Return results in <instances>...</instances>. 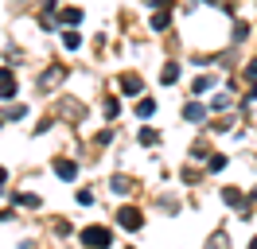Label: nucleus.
<instances>
[{
  "mask_svg": "<svg viewBox=\"0 0 257 249\" xmlns=\"http://www.w3.org/2000/svg\"><path fill=\"white\" fill-rule=\"evenodd\" d=\"M55 175H59V179H74V175H78V164L66 160V156H59V160H55Z\"/></svg>",
  "mask_w": 257,
  "mask_h": 249,
  "instance_id": "3",
  "label": "nucleus"
},
{
  "mask_svg": "<svg viewBox=\"0 0 257 249\" xmlns=\"http://www.w3.org/2000/svg\"><path fill=\"white\" fill-rule=\"evenodd\" d=\"M183 117H187L191 125H199V121H203V105H187V109H183Z\"/></svg>",
  "mask_w": 257,
  "mask_h": 249,
  "instance_id": "13",
  "label": "nucleus"
},
{
  "mask_svg": "<svg viewBox=\"0 0 257 249\" xmlns=\"http://www.w3.org/2000/svg\"><path fill=\"white\" fill-rule=\"evenodd\" d=\"M176 78H179V62H168V66L160 70V82H164V86H172Z\"/></svg>",
  "mask_w": 257,
  "mask_h": 249,
  "instance_id": "7",
  "label": "nucleus"
},
{
  "mask_svg": "<svg viewBox=\"0 0 257 249\" xmlns=\"http://www.w3.org/2000/svg\"><path fill=\"white\" fill-rule=\"evenodd\" d=\"M12 93H16V78H12V70L0 66V97H12Z\"/></svg>",
  "mask_w": 257,
  "mask_h": 249,
  "instance_id": "4",
  "label": "nucleus"
},
{
  "mask_svg": "<svg viewBox=\"0 0 257 249\" xmlns=\"http://www.w3.org/2000/svg\"><path fill=\"white\" fill-rule=\"evenodd\" d=\"M78 202H82V206H90V202H94V191H90V187H86V191H78Z\"/></svg>",
  "mask_w": 257,
  "mask_h": 249,
  "instance_id": "19",
  "label": "nucleus"
},
{
  "mask_svg": "<svg viewBox=\"0 0 257 249\" xmlns=\"http://www.w3.org/2000/svg\"><path fill=\"white\" fill-rule=\"evenodd\" d=\"M117 226H121V230H128V233H137L141 226H145V218H141V210H137V206H121V210H117Z\"/></svg>",
  "mask_w": 257,
  "mask_h": 249,
  "instance_id": "1",
  "label": "nucleus"
},
{
  "mask_svg": "<svg viewBox=\"0 0 257 249\" xmlns=\"http://www.w3.org/2000/svg\"><path fill=\"white\" fill-rule=\"evenodd\" d=\"M249 245H253V249H257V237H253V241H249Z\"/></svg>",
  "mask_w": 257,
  "mask_h": 249,
  "instance_id": "24",
  "label": "nucleus"
},
{
  "mask_svg": "<svg viewBox=\"0 0 257 249\" xmlns=\"http://www.w3.org/2000/svg\"><path fill=\"white\" fill-rule=\"evenodd\" d=\"M4 183H8V171H4V168H0V187H4Z\"/></svg>",
  "mask_w": 257,
  "mask_h": 249,
  "instance_id": "23",
  "label": "nucleus"
},
{
  "mask_svg": "<svg viewBox=\"0 0 257 249\" xmlns=\"http://www.w3.org/2000/svg\"><path fill=\"white\" fill-rule=\"evenodd\" d=\"M121 93L137 97V93H141V78H137V74H121Z\"/></svg>",
  "mask_w": 257,
  "mask_h": 249,
  "instance_id": "6",
  "label": "nucleus"
},
{
  "mask_svg": "<svg viewBox=\"0 0 257 249\" xmlns=\"http://www.w3.org/2000/svg\"><path fill=\"white\" fill-rule=\"evenodd\" d=\"M59 20H63V24H82V8H63Z\"/></svg>",
  "mask_w": 257,
  "mask_h": 249,
  "instance_id": "9",
  "label": "nucleus"
},
{
  "mask_svg": "<svg viewBox=\"0 0 257 249\" xmlns=\"http://www.w3.org/2000/svg\"><path fill=\"white\" fill-rule=\"evenodd\" d=\"M156 113V101L152 97H141V105H137V117H152Z\"/></svg>",
  "mask_w": 257,
  "mask_h": 249,
  "instance_id": "10",
  "label": "nucleus"
},
{
  "mask_svg": "<svg viewBox=\"0 0 257 249\" xmlns=\"http://www.w3.org/2000/svg\"><path fill=\"white\" fill-rule=\"evenodd\" d=\"M148 8H168V0H145Z\"/></svg>",
  "mask_w": 257,
  "mask_h": 249,
  "instance_id": "21",
  "label": "nucleus"
},
{
  "mask_svg": "<svg viewBox=\"0 0 257 249\" xmlns=\"http://www.w3.org/2000/svg\"><path fill=\"white\" fill-rule=\"evenodd\" d=\"M141 144H145V148L160 144V133H156V129H141Z\"/></svg>",
  "mask_w": 257,
  "mask_h": 249,
  "instance_id": "11",
  "label": "nucleus"
},
{
  "mask_svg": "<svg viewBox=\"0 0 257 249\" xmlns=\"http://www.w3.org/2000/svg\"><path fill=\"white\" fill-rule=\"evenodd\" d=\"M245 74H249V78H257V59L249 62V66H245Z\"/></svg>",
  "mask_w": 257,
  "mask_h": 249,
  "instance_id": "22",
  "label": "nucleus"
},
{
  "mask_svg": "<svg viewBox=\"0 0 257 249\" xmlns=\"http://www.w3.org/2000/svg\"><path fill=\"white\" fill-rule=\"evenodd\" d=\"M168 20H172V16H168V8H160V12L152 16V31H164V28H168Z\"/></svg>",
  "mask_w": 257,
  "mask_h": 249,
  "instance_id": "12",
  "label": "nucleus"
},
{
  "mask_svg": "<svg viewBox=\"0 0 257 249\" xmlns=\"http://www.w3.org/2000/svg\"><path fill=\"white\" fill-rule=\"evenodd\" d=\"M222 199L230 202V206H238V202H241V191H238V187H226V191H222Z\"/></svg>",
  "mask_w": 257,
  "mask_h": 249,
  "instance_id": "15",
  "label": "nucleus"
},
{
  "mask_svg": "<svg viewBox=\"0 0 257 249\" xmlns=\"http://www.w3.org/2000/svg\"><path fill=\"white\" fill-rule=\"evenodd\" d=\"M20 206H39V195H32V191H24V195H16Z\"/></svg>",
  "mask_w": 257,
  "mask_h": 249,
  "instance_id": "16",
  "label": "nucleus"
},
{
  "mask_svg": "<svg viewBox=\"0 0 257 249\" xmlns=\"http://www.w3.org/2000/svg\"><path fill=\"white\" fill-rule=\"evenodd\" d=\"M82 241H86V245H109L113 233L105 230V226H86V230H82Z\"/></svg>",
  "mask_w": 257,
  "mask_h": 249,
  "instance_id": "2",
  "label": "nucleus"
},
{
  "mask_svg": "<svg viewBox=\"0 0 257 249\" xmlns=\"http://www.w3.org/2000/svg\"><path fill=\"white\" fill-rule=\"evenodd\" d=\"M63 47H66V51H78V47H82V35H78V31H63Z\"/></svg>",
  "mask_w": 257,
  "mask_h": 249,
  "instance_id": "8",
  "label": "nucleus"
},
{
  "mask_svg": "<svg viewBox=\"0 0 257 249\" xmlns=\"http://www.w3.org/2000/svg\"><path fill=\"white\" fill-rule=\"evenodd\" d=\"M59 78H63V66H51L47 74L39 78V90H43V93H51V86H55V82H59Z\"/></svg>",
  "mask_w": 257,
  "mask_h": 249,
  "instance_id": "5",
  "label": "nucleus"
},
{
  "mask_svg": "<svg viewBox=\"0 0 257 249\" xmlns=\"http://www.w3.org/2000/svg\"><path fill=\"white\" fill-rule=\"evenodd\" d=\"M207 90H210V78H199V82L191 86V93H207Z\"/></svg>",
  "mask_w": 257,
  "mask_h": 249,
  "instance_id": "18",
  "label": "nucleus"
},
{
  "mask_svg": "<svg viewBox=\"0 0 257 249\" xmlns=\"http://www.w3.org/2000/svg\"><path fill=\"white\" fill-rule=\"evenodd\" d=\"M113 191H117V195H128V191H133V183H128L125 175H117V179H113Z\"/></svg>",
  "mask_w": 257,
  "mask_h": 249,
  "instance_id": "14",
  "label": "nucleus"
},
{
  "mask_svg": "<svg viewBox=\"0 0 257 249\" xmlns=\"http://www.w3.org/2000/svg\"><path fill=\"white\" fill-rule=\"evenodd\" d=\"M207 168H210V171H222V168H226V156H210Z\"/></svg>",
  "mask_w": 257,
  "mask_h": 249,
  "instance_id": "17",
  "label": "nucleus"
},
{
  "mask_svg": "<svg viewBox=\"0 0 257 249\" xmlns=\"http://www.w3.org/2000/svg\"><path fill=\"white\" fill-rule=\"evenodd\" d=\"M210 105H214V109H230V97H226V93H218V97H214Z\"/></svg>",
  "mask_w": 257,
  "mask_h": 249,
  "instance_id": "20",
  "label": "nucleus"
}]
</instances>
